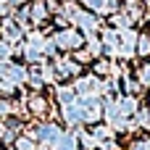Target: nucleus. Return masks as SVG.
<instances>
[{
    "label": "nucleus",
    "instance_id": "f257e3e1",
    "mask_svg": "<svg viewBox=\"0 0 150 150\" xmlns=\"http://www.w3.org/2000/svg\"><path fill=\"white\" fill-rule=\"evenodd\" d=\"M55 45H61V47H79V45H82V34L74 32V29L58 32V34H55Z\"/></svg>",
    "mask_w": 150,
    "mask_h": 150
},
{
    "label": "nucleus",
    "instance_id": "0eeeda50",
    "mask_svg": "<svg viewBox=\"0 0 150 150\" xmlns=\"http://www.w3.org/2000/svg\"><path fill=\"white\" fill-rule=\"evenodd\" d=\"M140 76H142V82H145V84H150V66H145V69L140 71Z\"/></svg>",
    "mask_w": 150,
    "mask_h": 150
},
{
    "label": "nucleus",
    "instance_id": "20e7f679",
    "mask_svg": "<svg viewBox=\"0 0 150 150\" xmlns=\"http://www.w3.org/2000/svg\"><path fill=\"white\" fill-rule=\"evenodd\" d=\"M32 16H34V21H45V16H47L45 5H42V3H34V8H32Z\"/></svg>",
    "mask_w": 150,
    "mask_h": 150
},
{
    "label": "nucleus",
    "instance_id": "423d86ee",
    "mask_svg": "<svg viewBox=\"0 0 150 150\" xmlns=\"http://www.w3.org/2000/svg\"><path fill=\"white\" fill-rule=\"evenodd\" d=\"M32 108H34V111H45V100H42V98H34V100H32Z\"/></svg>",
    "mask_w": 150,
    "mask_h": 150
},
{
    "label": "nucleus",
    "instance_id": "39448f33",
    "mask_svg": "<svg viewBox=\"0 0 150 150\" xmlns=\"http://www.w3.org/2000/svg\"><path fill=\"white\" fill-rule=\"evenodd\" d=\"M16 150H34V145H32V140H18Z\"/></svg>",
    "mask_w": 150,
    "mask_h": 150
},
{
    "label": "nucleus",
    "instance_id": "f03ea898",
    "mask_svg": "<svg viewBox=\"0 0 150 150\" xmlns=\"http://www.w3.org/2000/svg\"><path fill=\"white\" fill-rule=\"evenodd\" d=\"M74 148H76V142H74L71 134H58L55 142H53V150H74Z\"/></svg>",
    "mask_w": 150,
    "mask_h": 150
},
{
    "label": "nucleus",
    "instance_id": "7ed1b4c3",
    "mask_svg": "<svg viewBox=\"0 0 150 150\" xmlns=\"http://www.w3.org/2000/svg\"><path fill=\"white\" fill-rule=\"evenodd\" d=\"M3 34H5V40H8V42H16V40L21 37V29H18L16 24L5 21V24H3Z\"/></svg>",
    "mask_w": 150,
    "mask_h": 150
}]
</instances>
